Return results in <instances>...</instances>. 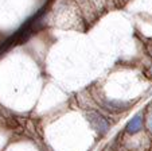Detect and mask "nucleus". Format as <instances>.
Masks as SVG:
<instances>
[{
  "mask_svg": "<svg viewBox=\"0 0 152 151\" xmlns=\"http://www.w3.org/2000/svg\"><path fill=\"white\" fill-rule=\"evenodd\" d=\"M148 74H149V76H151V77H152V63H151V65H149V68H148Z\"/></svg>",
  "mask_w": 152,
  "mask_h": 151,
  "instance_id": "4",
  "label": "nucleus"
},
{
  "mask_svg": "<svg viewBox=\"0 0 152 151\" xmlns=\"http://www.w3.org/2000/svg\"><path fill=\"white\" fill-rule=\"evenodd\" d=\"M145 125H147V128H148V131L152 134V111L149 112L148 115H147V117H145Z\"/></svg>",
  "mask_w": 152,
  "mask_h": 151,
  "instance_id": "2",
  "label": "nucleus"
},
{
  "mask_svg": "<svg viewBox=\"0 0 152 151\" xmlns=\"http://www.w3.org/2000/svg\"><path fill=\"white\" fill-rule=\"evenodd\" d=\"M143 122H144V116L143 113H137L133 119H131L128 122V124H126L125 130L128 134H137L139 131H140L141 128H143Z\"/></svg>",
  "mask_w": 152,
  "mask_h": 151,
  "instance_id": "1",
  "label": "nucleus"
},
{
  "mask_svg": "<svg viewBox=\"0 0 152 151\" xmlns=\"http://www.w3.org/2000/svg\"><path fill=\"white\" fill-rule=\"evenodd\" d=\"M147 53H148V54L152 57V41L147 43Z\"/></svg>",
  "mask_w": 152,
  "mask_h": 151,
  "instance_id": "3",
  "label": "nucleus"
}]
</instances>
